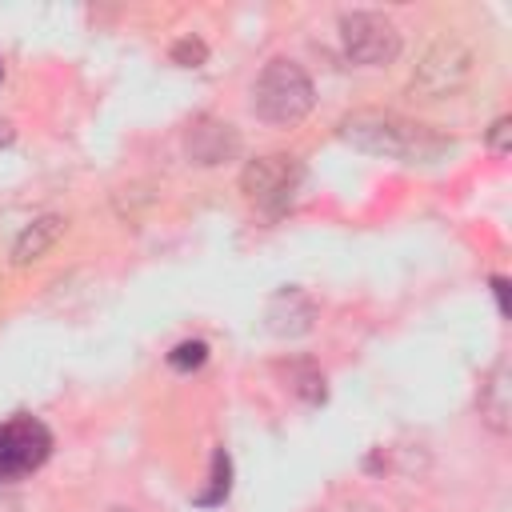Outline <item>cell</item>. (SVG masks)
Returning a JSON list of instances; mask_svg holds the SVG:
<instances>
[{
	"label": "cell",
	"instance_id": "cell-11",
	"mask_svg": "<svg viewBox=\"0 0 512 512\" xmlns=\"http://www.w3.org/2000/svg\"><path fill=\"white\" fill-rule=\"evenodd\" d=\"M208 360V344L204 340H184V344H176L172 352H168V364L176 368V372H192V368H200Z\"/></svg>",
	"mask_w": 512,
	"mask_h": 512
},
{
	"label": "cell",
	"instance_id": "cell-8",
	"mask_svg": "<svg viewBox=\"0 0 512 512\" xmlns=\"http://www.w3.org/2000/svg\"><path fill=\"white\" fill-rule=\"evenodd\" d=\"M312 320H316V304H312V296L300 292V288H280V292L264 304V328H268L272 336H284V340L304 336V332L312 328Z\"/></svg>",
	"mask_w": 512,
	"mask_h": 512
},
{
	"label": "cell",
	"instance_id": "cell-5",
	"mask_svg": "<svg viewBox=\"0 0 512 512\" xmlns=\"http://www.w3.org/2000/svg\"><path fill=\"white\" fill-rule=\"evenodd\" d=\"M300 180H304V164H300L296 156H288V152L256 156V160H248L244 172H240L244 196H248L252 204H260V208H268V212H280V208L296 196Z\"/></svg>",
	"mask_w": 512,
	"mask_h": 512
},
{
	"label": "cell",
	"instance_id": "cell-6",
	"mask_svg": "<svg viewBox=\"0 0 512 512\" xmlns=\"http://www.w3.org/2000/svg\"><path fill=\"white\" fill-rule=\"evenodd\" d=\"M48 452H52V432L40 420L16 416V420L0 424V476L32 472L48 460Z\"/></svg>",
	"mask_w": 512,
	"mask_h": 512
},
{
	"label": "cell",
	"instance_id": "cell-2",
	"mask_svg": "<svg viewBox=\"0 0 512 512\" xmlns=\"http://www.w3.org/2000/svg\"><path fill=\"white\" fill-rule=\"evenodd\" d=\"M312 104H316V88L308 72L292 60H268L252 84V112L264 124L292 128L312 112Z\"/></svg>",
	"mask_w": 512,
	"mask_h": 512
},
{
	"label": "cell",
	"instance_id": "cell-9",
	"mask_svg": "<svg viewBox=\"0 0 512 512\" xmlns=\"http://www.w3.org/2000/svg\"><path fill=\"white\" fill-rule=\"evenodd\" d=\"M480 420L496 436H508V428H512V368H508V360H496L480 384Z\"/></svg>",
	"mask_w": 512,
	"mask_h": 512
},
{
	"label": "cell",
	"instance_id": "cell-3",
	"mask_svg": "<svg viewBox=\"0 0 512 512\" xmlns=\"http://www.w3.org/2000/svg\"><path fill=\"white\" fill-rule=\"evenodd\" d=\"M476 72V56L460 36H440L416 64L412 80H408V96L412 100H444L456 96Z\"/></svg>",
	"mask_w": 512,
	"mask_h": 512
},
{
	"label": "cell",
	"instance_id": "cell-12",
	"mask_svg": "<svg viewBox=\"0 0 512 512\" xmlns=\"http://www.w3.org/2000/svg\"><path fill=\"white\" fill-rule=\"evenodd\" d=\"M228 472H232L228 456H224V452H216V456H212V488H208V492H200V496H196V504H220V500L228 496Z\"/></svg>",
	"mask_w": 512,
	"mask_h": 512
},
{
	"label": "cell",
	"instance_id": "cell-13",
	"mask_svg": "<svg viewBox=\"0 0 512 512\" xmlns=\"http://www.w3.org/2000/svg\"><path fill=\"white\" fill-rule=\"evenodd\" d=\"M172 60H176V64H184V68H196V64H204V60H208V48H204V40L184 36V40H176V44H172Z\"/></svg>",
	"mask_w": 512,
	"mask_h": 512
},
{
	"label": "cell",
	"instance_id": "cell-15",
	"mask_svg": "<svg viewBox=\"0 0 512 512\" xmlns=\"http://www.w3.org/2000/svg\"><path fill=\"white\" fill-rule=\"evenodd\" d=\"M504 288H508V284L496 276V280H492V292H496V304H500V312H508V292H504Z\"/></svg>",
	"mask_w": 512,
	"mask_h": 512
},
{
	"label": "cell",
	"instance_id": "cell-7",
	"mask_svg": "<svg viewBox=\"0 0 512 512\" xmlns=\"http://www.w3.org/2000/svg\"><path fill=\"white\" fill-rule=\"evenodd\" d=\"M184 152H188L192 164H200V168H216V164L240 156V132H236L228 120L200 116V120L188 128V136H184Z\"/></svg>",
	"mask_w": 512,
	"mask_h": 512
},
{
	"label": "cell",
	"instance_id": "cell-16",
	"mask_svg": "<svg viewBox=\"0 0 512 512\" xmlns=\"http://www.w3.org/2000/svg\"><path fill=\"white\" fill-rule=\"evenodd\" d=\"M0 512H20V500H16V496H4V492H0Z\"/></svg>",
	"mask_w": 512,
	"mask_h": 512
},
{
	"label": "cell",
	"instance_id": "cell-10",
	"mask_svg": "<svg viewBox=\"0 0 512 512\" xmlns=\"http://www.w3.org/2000/svg\"><path fill=\"white\" fill-rule=\"evenodd\" d=\"M60 232H64V216H36L32 224H24V232L16 236V244H12V264L16 268H24V264H32V260H40L56 240H60Z\"/></svg>",
	"mask_w": 512,
	"mask_h": 512
},
{
	"label": "cell",
	"instance_id": "cell-17",
	"mask_svg": "<svg viewBox=\"0 0 512 512\" xmlns=\"http://www.w3.org/2000/svg\"><path fill=\"white\" fill-rule=\"evenodd\" d=\"M0 80H4V60H0Z\"/></svg>",
	"mask_w": 512,
	"mask_h": 512
},
{
	"label": "cell",
	"instance_id": "cell-14",
	"mask_svg": "<svg viewBox=\"0 0 512 512\" xmlns=\"http://www.w3.org/2000/svg\"><path fill=\"white\" fill-rule=\"evenodd\" d=\"M488 148H492L496 156H504V152L512 148V120H508V116H500V120L488 128Z\"/></svg>",
	"mask_w": 512,
	"mask_h": 512
},
{
	"label": "cell",
	"instance_id": "cell-4",
	"mask_svg": "<svg viewBox=\"0 0 512 512\" xmlns=\"http://www.w3.org/2000/svg\"><path fill=\"white\" fill-rule=\"evenodd\" d=\"M340 44L352 64L380 68L400 56V32L384 12H344L340 16Z\"/></svg>",
	"mask_w": 512,
	"mask_h": 512
},
{
	"label": "cell",
	"instance_id": "cell-1",
	"mask_svg": "<svg viewBox=\"0 0 512 512\" xmlns=\"http://www.w3.org/2000/svg\"><path fill=\"white\" fill-rule=\"evenodd\" d=\"M340 140L352 144L356 152L384 156V160H436L452 148L448 136L436 128L408 120L400 112H380V108H356L340 120Z\"/></svg>",
	"mask_w": 512,
	"mask_h": 512
},
{
	"label": "cell",
	"instance_id": "cell-18",
	"mask_svg": "<svg viewBox=\"0 0 512 512\" xmlns=\"http://www.w3.org/2000/svg\"><path fill=\"white\" fill-rule=\"evenodd\" d=\"M112 512H128V508H112Z\"/></svg>",
	"mask_w": 512,
	"mask_h": 512
}]
</instances>
